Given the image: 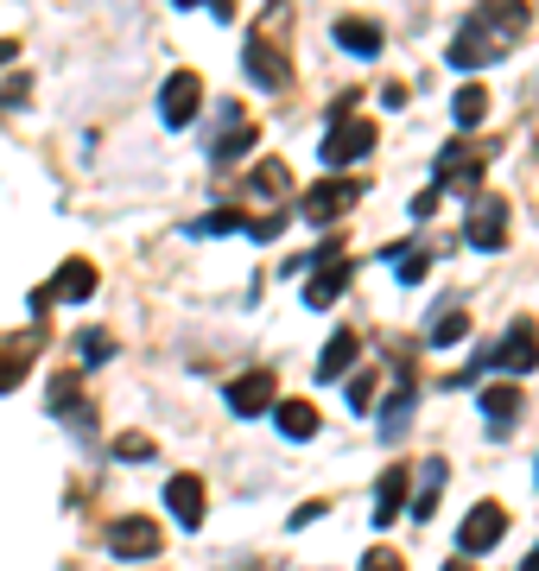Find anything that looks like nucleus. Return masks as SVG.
<instances>
[{
    "label": "nucleus",
    "mask_w": 539,
    "mask_h": 571,
    "mask_svg": "<svg viewBox=\"0 0 539 571\" xmlns=\"http://www.w3.org/2000/svg\"><path fill=\"white\" fill-rule=\"evenodd\" d=\"M356 363H362V337H356V331H331L324 356H317V381H343Z\"/></svg>",
    "instance_id": "nucleus-13"
},
{
    "label": "nucleus",
    "mask_w": 539,
    "mask_h": 571,
    "mask_svg": "<svg viewBox=\"0 0 539 571\" xmlns=\"http://www.w3.org/2000/svg\"><path fill=\"white\" fill-rule=\"evenodd\" d=\"M463 337H470V312H444L432 324V343H438V349H451V343H463Z\"/></svg>",
    "instance_id": "nucleus-21"
},
{
    "label": "nucleus",
    "mask_w": 539,
    "mask_h": 571,
    "mask_svg": "<svg viewBox=\"0 0 539 571\" xmlns=\"http://www.w3.org/2000/svg\"><path fill=\"white\" fill-rule=\"evenodd\" d=\"M159 527L147 515H121L115 527H108V552L115 559H128V565H140V559H159Z\"/></svg>",
    "instance_id": "nucleus-5"
},
{
    "label": "nucleus",
    "mask_w": 539,
    "mask_h": 571,
    "mask_svg": "<svg viewBox=\"0 0 539 571\" xmlns=\"http://www.w3.org/2000/svg\"><path fill=\"white\" fill-rule=\"evenodd\" d=\"M77 400H83V394H77V375H57V381H52V413L57 419H77Z\"/></svg>",
    "instance_id": "nucleus-22"
},
{
    "label": "nucleus",
    "mask_w": 539,
    "mask_h": 571,
    "mask_svg": "<svg viewBox=\"0 0 539 571\" xmlns=\"http://www.w3.org/2000/svg\"><path fill=\"white\" fill-rule=\"evenodd\" d=\"M336 45L343 52H356V57H381V45H387V32L375 26V20H336Z\"/></svg>",
    "instance_id": "nucleus-15"
},
{
    "label": "nucleus",
    "mask_w": 539,
    "mask_h": 571,
    "mask_svg": "<svg viewBox=\"0 0 539 571\" xmlns=\"http://www.w3.org/2000/svg\"><path fill=\"white\" fill-rule=\"evenodd\" d=\"M432 209H438V184H432V191H419V197H412V216H432Z\"/></svg>",
    "instance_id": "nucleus-31"
},
{
    "label": "nucleus",
    "mask_w": 539,
    "mask_h": 571,
    "mask_svg": "<svg viewBox=\"0 0 539 571\" xmlns=\"http://www.w3.org/2000/svg\"><path fill=\"white\" fill-rule=\"evenodd\" d=\"M362 571H407V559L387 552V546H368V552H362Z\"/></svg>",
    "instance_id": "nucleus-28"
},
{
    "label": "nucleus",
    "mask_w": 539,
    "mask_h": 571,
    "mask_svg": "<svg viewBox=\"0 0 539 571\" xmlns=\"http://www.w3.org/2000/svg\"><path fill=\"white\" fill-rule=\"evenodd\" d=\"M32 343H39V331H26V337H7V343H0V394H13L20 381H26Z\"/></svg>",
    "instance_id": "nucleus-14"
},
{
    "label": "nucleus",
    "mask_w": 539,
    "mask_h": 571,
    "mask_svg": "<svg viewBox=\"0 0 539 571\" xmlns=\"http://www.w3.org/2000/svg\"><path fill=\"white\" fill-rule=\"evenodd\" d=\"M273 419H280L285 439H311L317 432V407L311 400H273Z\"/></svg>",
    "instance_id": "nucleus-19"
},
{
    "label": "nucleus",
    "mask_w": 539,
    "mask_h": 571,
    "mask_svg": "<svg viewBox=\"0 0 539 571\" xmlns=\"http://www.w3.org/2000/svg\"><path fill=\"white\" fill-rule=\"evenodd\" d=\"M39 292H45V299H57V305H83V299H96V260L71 255L52 273V286H39Z\"/></svg>",
    "instance_id": "nucleus-9"
},
{
    "label": "nucleus",
    "mask_w": 539,
    "mask_h": 571,
    "mask_svg": "<svg viewBox=\"0 0 539 571\" xmlns=\"http://www.w3.org/2000/svg\"><path fill=\"white\" fill-rule=\"evenodd\" d=\"M502 534H508V508H502V502H476V508L463 515V527H457V552L463 559H476V552H488Z\"/></svg>",
    "instance_id": "nucleus-4"
},
{
    "label": "nucleus",
    "mask_w": 539,
    "mask_h": 571,
    "mask_svg": "<svg viewBox=\"0 0 539 571\" xmlns=\"http://www.w3.org/2000/svg\"><path fill=\"white\" fill-rule=\"evenodd\" d=\"M248 184H255V191H285V165L280 159H267V165H255V179Z\"/></svg>",
    "instance_id": "nucleus-29"
},
{
    "label": "nucleus",
    "mask_w": 539,
    "mask_h": 571,
    "mask_svg": "<svg viewBox=\"0 0 539 571\" xmlns=\"http://www.w3.org/2000/svg\"><path fill=\"white\" fill-rule=\"evenodd\" d=\"M356 197H362L356 179H317L305 197H299V216H305V223H317V229H331L336 216H349V204H356Z\"/></svg>",
    "instance_id": "nucleus-2"
},
{
    "label": "nucleus",
    "mask_w": 539,
    "mask_h": 571,
    "mask_svg": "<svg viewBox=\"0 0 539 571\" xmlns=\"http://www.w3.org/2000/svg\"><path fill=\"white\" fill-rule=\"evenodd\" d=\"M444 571H470V559H457V565H444Z\"/></svg>",
    "instance_id": "nucleus-34"
},
{
    "label": "nucleus",
    "mask_w": 539,
    "mask_h": 571,
    "mask_svg": "<svg viewBox=\"0 0 539 571\" xmlns=\"http://www.w3.org/2000/svg\"><path fill=\"white\" fill-rule=\"evenodd\" d=\"M400 502H407V470L394 464V470H381V483H375V527H394Z\"/></svg>",
    "instance_id": "nucleus-16"
},
{
    "label": "nucleus",
    "mask_w": 539,
    "mask_h": 571,
    "mask_svg": "<svg viewBox=\"0 0 539 571\" xmlns=\"http://www.w3.org/2000/svg\"><path fill=\"white\" fill-rule=\"evenodd\" d=\"M229 229H248V216H241V209H209L204 223H197V235H229Z\"/></svg>",
    "instance_id": "nucleus-25"
},
{
    "label": "nucleus",
    "mask_w": 539,
    "mask_h": 571,
    "mask_svg": "<svg viewBox=\"0 0 539 571\" xmlns=\"http://www.w3.org/2000/svg\"><path fill=\"white\" fill-rule=\"evenodd\" d=\"M520 571H539V546H533V552H527V565H520Z\"/></svg>",
    "instance_id": "nucleus-33"
},
{
    "label": "nucleus",
    "mask_w": 539,
    "mask_h": 571,
    "mask_svg": "<svg viewBox=\"0 0 539 571\" xmlns=\"http://www.w3.org/2000/svg\"><path fill=\"white\" fill-rule=\"evenodd\" d=\"M394 267H400V280H407V286H419V280H425V273H432V260L419 255V248H407V255L394 248Z\"/></svg>",
    "instance_id": "nucleus-26"
},
{
    "label": "nucleus",
    "mask_w": 539,
    "mask_h": 571,
    "mask_svg": "<svg viewBox=\"0 0 539 571\" xmlns=\"http://www.w3.org/2000/svg\"><path fill=\"white\" fill-rule=\"evenodd\" d=\"M451 115H457V128H483V115H488V89H483V83H463V89H457V103H451Z\"/></svg>",
    "instance_id": "nucleus-20"
},
{
    "label": "nucleus",
    "mask_w": 539,
    "mask_h": 571,
    "mask_svg": "<svg viewBox=\"0 0 539 571\" xmlns=\"http://www.w3.org/2000/svg\"><path fill=\"white\" fill-rule=\"evenodd\" d=\"M463 241H470V248H483V255H495V248H502V241H508V204H502V197H476V204H470V223H463Z\"/></svg>",
    "instance_id": "nucleus-6"
},
{
    "label": "nucleus",
    "mask_w": 539,
    "mask_h": 571,
    "mask_svg": "<svg viewBox=\"0 0 539 571\" xmlns=\"http://www.w3.org/2000/svg\"><path fill=\"white\" fill-rule=\"evenodd\" d=\"M115 457H128V464H147V457H159V451H153V439H140V432H121Z\"/></svg>",
    "instance_id": "nucleus-27"
},
{
    "label": "nucleus",
    "mask_w": 539,
    "mask_h": 571,
    "mask_svg": "<svg viewBox=\"0 0 539 571\" xmlns=\"http://www.w3.org/2000/svg\"><path fill=\"white\" fill-rule=\"evenodd\" d=\"M13 57H20V45H13V39H7V45H0V64H13Z\"/></svg>",
    "instance_id": "nucleus-32"
},
{
    "label": "nucleus",
    "mask_w": 539,
    "mask_h": 571,
    "mask_svg": "<svg viewBox=\"0 0 539 571\" xmlns=\"http://www.w3.org/2000/svg\"><path fill=\"white\" fill-rule=\"evenodd\" d=\"M317 153H324V165H356V159H368V153H375V121H362V115H336Z\"/></svg>",
    "instance_id": "nucleus-1"
},
{
    "label": "nucleus",
    "mask_w": 539,
    "mask_h": 571,
    "mask_svg": "<svg viewBox=\"0 0 539 571\" xmlns=\"http://www.w3.org/2000/svg\"><path fill=\"white\" fill-rule=\"evenodd\" d=\"M444 476H451V464H444V457H432V464L419 470V495H412V520H432V515H438V495H444Z\"/></svg>",
    "instance_id": "nucleus-17"
},
{
    "label": "nucleus",
    "mask_w": 539,
    "mask_h": 571,
    "mask_svg": "<svg viewBox=\"0 0 539 571\" xmlns=\"http://www.w3.org/2000/svg\"><path fill=\"white\" fill-rule=\"evenodd\" d=\"M26 96H32V83H26V77H13L7 89H0V108H26Z\"/></svg>",
    "instance_id": "nucleus-30"
},
{
    "label": "nucleus",
    "mask_w": 539,
    "mask_h": 571,
    "mask_svg": "<svg viewBox=\"0 0 539 571\" xmlns=\"http://www.w3.org/2000/svg\"><path fill=\"white\" fill-rule=\"evenodd\" d=\"M197 108H204V77H197V71H172L165 89H159V121H165V128H191Z\"/></svg>",
    "instance_id": "nucleus-3"
},
{
    "label": "nucleus",
    "mask_w": 539,
    "mask_h": 571,
    "mask_svg": "<svg viewBox=\"0 0 539 571\" xmlns=\"http://www.w3.org/2000/svg\"><path fill=\"white\" fill-rule=\"evenodd\" d=\"M495 363L508 368V375H533L539 368V324L533 317H514L508 337L495 343Z\"/></svg>",
    "instance_id": "nucleus-7"
},
{
    "label": "nucleus",
    "mask_w": 539,
    "mask_h": 571,
    "mask_svg": "<svg viewBox=\"0 0 539 571\" xmlns=\"http://www.w3.org/2000/svg\"><path fill=\"white\" fill-rule=\"evenodd\" d=\"M273 400H280V381H273V368H248V375H235V381H229V407H235L241 419L273 413Z\"/></svg>",
    "instance_id": "nucleus-8"
},
{
    "label": "nucleus",
    "mask_w": 539,
    "mask_h": 571,
    "mask_svg": "<svg viewBox=\"0 0 539 571\" xmlns=\"http://www.w3.org/2000/svg\"><path fill=\"white\" fill-rule=\"evenodd\" d=\"M241 64H248V77H255L260 89H285V83H292V64H285V52L273 39H248Z\"/></svg>",
    "instance_id": "nucleus-10"
},
{
    "label": "nucleus",
    "mask_w": 539,
    "mask_h": 571,
    "mask_svg": "<svg viewBox=\"0 0 539 571\" xmlns=\"http://www.w3.org/2000/svg\"><path fill=\"white\" fill-rule=\"evenodd\" d=\"M77 356H83V363H108V356H115V337H108V331H83Z\"/></svg>",
    "instance_id": "nucleus-24"
},
{
    "label": "nucleus",
    "mask_w": 539,
    "mask_h": 571,
    "mask_svg": "<svg viewBox=\"0 0 539 571\" xmlns=\"http://www.w3.org/2000/svg\"><path fill=\"white\" fill-rule=\"evenodd\" d=\"M223 121H229V128L216 133V147H209V159H216V165H235V159H241V153H248V147L260 140V128L248 121V115H241V108H223Z\"/></svg>",
    "instance_id": "nucleus-11"
},
{
    "label": "nucleus",
    "mask_w": 539,
    "mask_h": 571,
    "mask_svg": "<svg viewBox=\"0 0 539 571\" xmlns=\"http://www.w3.org/2000/svg\"><path fill=\"white\" fill-rule=\"evenodd\" d=\"M483 413H488V425H502V432H508L514 419H520V388H514V381H488V388H483Z\"/></svg>",
    "instance_id": "nucleus-18"
},
{
    "label": "nucleus",
    "mask_w": 539,
    "mask_h": 571,
    "mask_svg": "<svg viewBox=\"0 0 539 571\" xmlns=\"http://www.w3.org/2000/svg\"><path fill=\"white\" fill-rule=\"evenodd\" d=\"M349 413H375V375L368 368L349 375Z\"/></svg>",
    "instance_id": "nucleus-23"
},
{
    "label": "nucleus",
    "mask_w": 539,
    "mask_h": 571,
    "mask_svg": "<svg viewBox=\"0 0 539 571\" xmlns=\"http://www.w3.org/2000/svg\"><path fill=\"white\" fill-rule=\"evenodd\" d=\"M165 508H172L179 527L197 534V527H204V483H197V476H172V483H165Z\"/></svg>",
    "instance_id": "nucleus-12"
}]
</instances>
